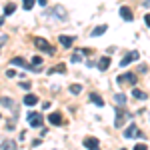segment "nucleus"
Wrapping results in <instances>:
<instances>
[{"label":"nucleus","instance_id":"nucleus-1","mask_svg":"<svg viewBox=\"0 0 150 150\" xmlns=\"http://www.w3.org/2000/svg\"><path fill=\"white\" fill-rule=\"evenodd\" d=\"M132 118V114L128 112V110H124V108H116V118H114V126L116 128H122L124 124H126L128 120Z\"/></svg>","mask_w":150,"mask_h":150},{"label":"nucleus","instance_id":"nucleus-2","mask_svg":"<svg viewBox=\"0 0 150 150\" xmlns=\"http://www.w3.org/2000/svg\"><path fill=\"white\" fill-rule=\"evenodd\" d=\"M34 46L38 48V50H42V52H46V54H50V56H54V46H50L44 38H40V36H36L34 38Z\"/></svg>","mask_w":150,"mask_h":150},{"label":"nucleus","instance_id":"nucleus-3","mask_svg":"<svg viewBox=\"0 0 150 150\" xmlns=\"http://www.w3.org/2000/svg\"><path fill=\"white\" fill-rule=\"evenodd\" d=\"M116 80H118V84H130V86H134L138 78H136V76L132 74V72H126V74H120V76H118Z\"/></svg>","mask_w":150,"mask_h":150},{"label":"nucleus","instance_id":"nucleus-4","mask_svg":"<svg viewBox=\"0 0 150 150\" xmlns=\"http://www.w3.org/2000/svg\"><path fill=\"white\" fill-rule=\"evenodd\" d=\"M28 122H30V126H32V128H40V126H42V122H44V118H42V114L30 112V114H28Z\"/></svg>","mask_w":150,"mask_h":150},{"label":"nucleus","instance_id":"nucleus-5","mask_svg":"<svg viewBox=\"0 0 150 150\" xmlns=\"http://www.w3.org/2000/svg\"><path fill=\"white\" fill-rule=\"evenodd\" d=\"M138 52H136V50H134V52H128L126 56L122 58V60H120V66H128V64H130V62H134V60H138Z\"/></svg>","mask_w":150,"mask_h":150},{"label":"nucleus","instance_id":"nucleus-6","mask_svg":"<svg viewBox=\"0 0 150 150\" xmlns=\"http://www.w3.org/2000/svg\"><path fill=\"white\" fill-rule=\"evenodd\" d=\"M84 146L88 150H100V142L96 138H92V136H88V138H84Z\"/></svg>","mask_w":150,"mask_h":150},{"label":"nucleus","instance_id":"nucleus-7","mask_svg":"<svg viewBox=\"0 0 150 150\" xmlns=\"http://www.w3.org/2000/svg\"><path fill=\"white\" fill-rule=\"evenodd\" d=\"M48 122L54 124V126H62V114L60 112H52V114L48 116Z\"/></svg>","mask_w":150,"mask_h":150},{"label":"nucleus","instance_id":"nucleus-8","mask_svg":"<svg viewBox=\"0 0 150 150\" xmlns=\"http://www.w3.org/2000/svg\"><path fill=\"white\" fill-rule=\"evenodd\" d=\"M120 16H122L126 22H130V20L134 18V14H132V10H130L128 6H120Z\"/></svg>","mask_w":150,"mask_h":150},{"label":"nucleus","instance_id":"nucleus-9","mask_svg":"<svg viewBox=\"0 0 150 150\" xmlns=\"http://www.w3.org/2000/svg\"><path fill=\"white\" fill-rule=\"evenodd\" d=\"M124 136H126V138H134V136H140V130L134 126V124H132V126H128L126 130H124Z\"/></svg>","mask_w":150,"mask_h":150},{"label":"nucleus","instance_id":"nucleus-10","mask_svg":"<svg viewBox=\"0 0 150 150\" xmlns=\"http://www.w3.org/2000/svg\"><path fill=\"white\" fill-rule=\"evenodd\" d=\"M88 52H90V50H84V48H82V50H76V52L72 54V58H70V60H72L74 64H78V62L82 60V56H84V54H88Z\"/></svg>","mask_w":150,"mask_h":150},{"label":"nucleus","instance_id":"nucleus-11","mask_svg":"<svg viewBox=\"0 0 150 150\" xmlns=\"http://www.w3.org/2000/svg\"><path fill=\"white\" fill-rule=\"evenodd\" d=\"M58 40H60V44H62L64 48H70V46H72V42H74V36H66V34H62L60 38H58Z\"/></svg>","mask_w":150,"mask_h":150},{"label":"nucleus","instance_id":"nucleus-12","mask_svg":"<svg viewBox=\"0 0 150 150\" xmlns=\"http://www.w3.org/2000/svg\"><path fill=\"white\" fill-rule=\"evenodd\" d=\"M10 62H12V64H14V66H20V68H30V64H28V62H26L24 58H20V56L12 58Z\"/></svg>","mask_w":150,"mask_h":150},{"label":"nucleus","instance_id":"nucleus-13","mask_svg":"<svg viewBox=\"0 0 150 150\" xmlns=\"http://www.w3.org/2000/svg\"><path fill=\"white\" fill-rule=\"evenodd\" d=\"M18 146H16V142L14 140H4L2 144H0V150H16Z\"/></svg>","mask_w":150,"mask_h":150},{"label":"nucleus","instance_id":"nucleus-14","mask_svg":"<svg viewBox=\"0 0 150 150\" xmlns=\"http://www.w3.org/2000/svg\"><path fill=\"white\" fill-rule=\"evenodd\" d=\"M108 68H110V58L102 56V58H100V62H98V70H102V72H104V70H108Z\"/></svg>","mask_w":150,"mask_h":150},{"label":"nucleus","instance_id":"nucleus-15","mask_svg":"<svg viewBox=\"0 0 150 150\" xmlns=\"http://www.w3.org/2000/svg\"><path fill=\"white\" fill-rule=\"evenodd\" d=\"M90 100H92L98 108H102V106H104V98H102V96H98L96 92H90Z\"/></svg>","mask_w":150,"mask_h":150},{"label":"nucleus","instance_id":"nucleus-16","mask_svg":"<svg viewBox=\"0 0 150 150\" xmlns=\"http://www.w3.org/2000/svg\"><path fill=\"white\" fill-rule=\"evenodd\" d=\"M36 102H38V98H36L34 94H26V96H24V104H26V106H34Z\"/></svg>","mask_w":150,"mask_h":150},{"label":"nucleus","instance_id":"nucleus-17","mask_svg":"<svg viewBox=\"0 0 150 150\" xmlns=\"http://www.w3.org/2000/svg\"><path fill=\"white\" fill-rule=\"evenodd\" d=\"M58 72L64 74V72H66V64H56V66L50 68V74H58Z\"/></svg>","mask_w":150,"mask_h":150},{"label":"nucleus","instance_id":"nucleus-18","mask_svg":"<svg viewBox=\"0 0 150 150\" xmlns=\"http://www.w3.org/2000/svg\"><path fill=\"white\" fill-rule=\"evenodd\" d=\"M132 96H134V98H138V100H146V98H148V94L142 92V90H138V88H134V90H132Z\"/></svg>","mask_w":150,"mask_h":150},{"label":"nucleus","instance_id":"nucleus-19","mask_svg":"<svg viewBox=\"0 0 150 150\" xmlns=\"http://www.w3.org/2000/svg\"><path fill=\"white\" fill-rule=\"evenodd\" d=\"M106 28H108L106 24H100L98 28H94V30H92V36H102L104 32H106Z\"/></svg>","mask_w":150,"mask_h":150},{"label":"nucleus","instance_id":"nucleus-20","mask_svg":"<svg viewBox=\"0 0 150 150\" xmlns=\"http://www.w3.org/2000/svg\"><path fill=\"white\" fill-rule=\"evenodd\" d=\"M54 14H56L58 18H62V20L66 18V10H64L62 6H54Z\"/></svg>","mask_w":150,"mask_h":150},{"label":"nucleus","instance_id":"nucleus-21","mask_svg":"<svg viewBox=\"0 0 150 150\" xmlns=\"http://www.w3.org/2000/svg\"><path fill=\"white\" fill-rule=\"evenodd\" d=\"M14 10H16V4H14V2H8V4L4 6V14H12Z\"/></svg>","mask_w":150,"mask_h":150},{"label":"nucleus","instance_id":"nucleus-22","mask_svg":"<svg viewBox=\"0 0 150 150\" xmlns=\"http://www.w3.org/2000/svg\"><path fill=\"white\" fill-rule=\"evenodd\" d=\"M32 6H34V0H22V8L24 10H32Z\"/></svg>","mask_w":150,"mask_h":150},{"label":"nucleus","instance_id":"nucleus-23","mask_svg":"<svg viewBox=\"0 0 150 150\" xmlns=\"http://www.w3.org/2000/svg\"><path fill=\"white\" fill-rule=\"evenodd\" d=\"M114 102H118L122 106V104L126 102V96H124V94H114Z\"/></svg>","mask_w":150,"mask_h":150},{"label":"nucleus","instance_id":"nucleus-24","mask_svg":"<svg viewBox=\"0 0 150 150\" xmlns=\"http://www.w3.org/2000/svg\"><path fill=\"white\" fill-rule=\"evenodd\" d=\"M70 92H72V94H80L82 92V86H80V84H72V86H70Z\"/></svg>","mask_w":150,"mask_h":150},{"label":"nucleus","instance_id":"nucleus-25","mask_svg":"<svg viewBox=\"0 0 150 150\" xmlns=\"http://www.w3.org/2000/svg\"><path fill=\"white\" fill-rule=\"evenodd\" d=\"M2 104H4L6 108H12V106H14V100H10V98H2Z\"/></svg>","mask_w":150,"mask_h":150},{"label":"nucleus","instance_id":"nucleus-26","mask_svg":"<svg viewBox=\"0 0 150 150\" xmlns=\"http://www.w3.org/2000/svg\"><path fill=\"white\" fill-rule=\"evenodd\" d=\"M6 42H8V36H6V34H2V36H0V48L4 46Z\"/></svg>","mask_w":150,"mask_h":150},{"label":"nucleus","instance_id":"nucleus-27","mask_svg":"<svg viewBox=\"0 0 150 150\" xmlns=\"http://www.w3.org/2000/svg\"><path fill=\"white\" fill-rule=\"evenodd\" d=\"M6 76H8V78H14V76H16V72H14V70H6Z\"/></svg>","mask_w":150,"mask_h":150},{"label":"nucleus","instance_id":"nucleus-28","mask_svg":"<svg viewBox=\"0 0 150 150\" xmlns=\"http://www.w3.org/2000/svg\"><path fill=\"white\" fill-rule=\"evenodd\" d=\"M134 150H146V144H136Z\"/></svg>","mask_w":150,"mask_h":150},{"label":"nucleus","instance_id":"nucleus-29","mask_svg":"<svg viewBox=\"0 0 150 150\" xmlns=\"http://www.w3.org/2000/svg\"><path fill=\"white\" fill-rule=\"evenodd\" d=\"M20 86H22L24 90H30V82H22V84H20Z\"/></svg>","mask_w":150,"mask_h":150},{"label":"nucleus","instance_id":"nucleus-30","mask_svg":"<svg viewBox=\"0 0 150 150\" xmlns=\"http://www.w3.org/2000/svg\"><path fill=\"white\" fill-rule=\"evenodd\" d=\"M144 22H146V24H148V26H150V12H148V14H146V16H144Z\"/></svg>","mask_w":150,"mask_h":150},{"label":"nucleus","instance_id":"nucleus-31","mask_svg":"<svg viewBox=\"0 0 150 150\" xmlns=\"http://www.w3.org/2000/svg\"><path fill=\"white\" fill-rule=\"evenodd\" d=\"M2 24H4V16H0V28H2Z\"/></svg>","mask_w":150,"mask_h":150},{"label":"nucleus","instance_id":"nucleus-32","mask_svg":"<svg viewBox=\"0 0 150 150\" xmlns=\"http://www.w3.org/2000/svg\"><path fill=\"white\" fill-rule=\"evenodd\" d=\"M144 6H146V8H150V0H146V2H144Z\"/></svg>","mask_w":150,"mask_h":150},{"label":"nucleus","instance_id":"nucleus-33","mask_svg":"<svg viewBox=\"0 0 150 150\" xmlns=\"http://www.w3.org/2000/svg\"><path fill=\"white\" fill-rule=\"evenodd\" d=\"M38 2H40V4H42V6H44V4H46V0H38Z\"/></svg>","mask_w":150,"mask_h":150},{"label":"nucleus","instance_id":"nucleus-34","mask_svg":"<svg viewBox=\"0 0 150 150\" xmlns=\"http://www.w3.org/2000/svg\"><path fill=\"white\" fill-rule=\"evenodd\" d=\"M122 150H126V148H122Z\"/></svg>","mask_w":150,"mask_h":150}]
</instances>
